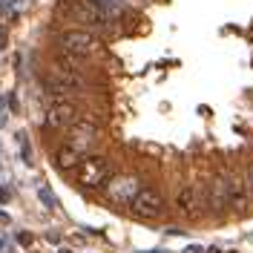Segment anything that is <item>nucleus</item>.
<instances>
[{
  "label": "nucleus",
  "mask_w": 253,
  "mask_h": 253,
  "mask_svg": "<svg viewBox=\"0 0 253 253\" xmlns=\"http://www.w3.org/2000/svg\"><path fill=\"white\" fill-rule=\"evenodd\" d=\"M61 12L69 15L75 23H84L86 29H101L107 32L115 23V15H110L104 6H98L95 0H63Z\"/></svg>",
  "instance_id": "obj_1"
},
{
  "label": "nucleus",
  "mask_w": 253,
  "mask_h": 253,
  "mask_svg": "<svg viewBox=\"0 0 253 253\" xmlns=\"http://www.w3.org/2000/svg\"><path fill=\"white\" fill-rule=\"evenodd\" d=\"M43 86L52 95V101H69L72 95H78L84 89V75L81 72H69V69L58 66V63H52V69L43 78Z\"/></svg>",
  "instance_id": "obj_2"
},
{
  "label": "nucleus",
  "mask_w": 253,
  "mask_h": 253,
  "mask_svg": "<svg viewBox=\"0 0 253 253\" xmlns=\"http://www.w3.org/2000/svg\"><path fill=\"white\" fill-rule=\"evenodd\" d=\"M110 178H112V164L104 156H84L81 164L75 167V181L86 190L107 187Z\"/></svg>",
  "instance_id": "obj_3"
},
{
  "label": "nucleus",
  "mask_w": 253,
  "mask_h": 253,
  "mask_svg": "<svg viewBox=\"0 0 253 253\" xmlns=\"http://www.w3.org/2000/svg\"><path fill=\"white\" fill-rule=\"evenodd\" d=\"M58 49L81 55V58H89L101 49V41L92 35V29H63L58 35Z\"/></svg>",
  "instance_id": "obj_4"
},
{
  "label": "nucleus",
  "mask_w": 253,
  "mask_h": 253,
  "mask_svg": "<svg viewBox=\"0 0 253 253\" xmlns=\"http://www.w3.org/2000/svg\"><path fill=\"white\" fill-rule=\"evenodd\" d=\"M138 190H141V181L135 175H115V178L107 181L104 193L115 205H132V199L138 196Z\"/></svg>",
  "instance_id": "obj_5"
},
{
  "label": "nucleus",
  "mask_w": 253,
  "mask_h": 253,
  "mask_svg": "<svg viewBox=\"0 0 253 253\" xmlns=\"http://www.w3.org/2000/svg\"><path fill=\"white\" fill-rule=\"evenodd\" d=\"M129 207H132V213H135V216H141V219H158V216L164 213V199H161V193H158V190L141 187Z\"/></svg>",
  "instance_id": "obj_6"
},
{
  "label": "nucleus",
  "mask_w": 253,
  "mask_h": 253,
  "mask_svg": "<svg viewBox=\"0 0 253 253\" xmlns=\"http://www.w3.org/2000/svg\"><path fill=\"white\" fill-rule=\"evenodd\" d=\"M75 104L72 101H52L46 107V115H43V124L52 126V129H63V126H72L78 118H75Z\"/></svg>",
  "instance_id": "obj_7"
},
{
  "label": "nucleus",
  "mask_w": 253,
  "mask_h": 253,
  "mask_svg": "<svg viewBox=\"0 0 253 253\" xmlns=\"http://www.w3.org/2000/svg\"><path fill=\"white\" fill-rule=\"evenodd\" d=\"M95 138H98V124L89 121V118H81V121H75V124L69 126V138H66V144H72L78 153H86V150L95 144Z\"/></svg>",
  "instance_id": "obj_8"
},
{
  "label": "nucleus",
  "mask_w": 253,
  "mask_h": 253,
  "mask_svg": "<svg viewBox=\"0 0 253 253\" xmlns=\"http://www.w3.org/2000/svg\"><path fill=\"white\" fill-rule=\"evenodd\" d=\"M227 199L233 210H248L251 205V190H248V178H239V175H227Z\"/></svg>",
  "instance_id": "obj_9"
},
{
  "label": "nucleus",
  "mask_w": 253,
  "mask_h": 253,
  "mask_svg": "<svg viewBox=\"0 0 253 253\" xmlns=\"http://www.w3.org/2000/svg\"><path fill=\"white\" fill-rule=\"evenodd\" d=\"M207 207L213 213H221L224 207H230V199H227V178L224 175H216L210 184H207Z\"/></svg>",
  "instance_id": "obj_10"
},
{
  "label": "nucleus",
  "mask_w": 253,
  "mask_h": 253,
  "mask_svg": "<svg viewBox=\"0 0 253 253\" xmlns=\"http://www.w3.org/2000/svg\"><path fill=\"white\" fill-rule=\"evenodd\" d=\"M175 207H178L184 216H196V207H199V190L193 187V184L178 187V193H175Z\"/></svg>",
  "instance_id": "obj_11"
},
{
  "label": "nucleus",
  "mask_w": 253,
  "mask_h": 253,
  "mask_svg": "<svg viewBox=\"0 0 253 253\" xmlns=\"http://www.w3.org/2000/svg\"><path fill=\"white\" fill-rule=\"evenodd\" d=\"M81 158H84V153H78L72 144H61L55 150V167L58 170H75L81 164Z\"/></svg>",
  "instance_id": "obj_12"
},
{
  "label": "nucleus",
  "mask_w": 253,
  "mask_h": 253,
  "mask_svg": "<svg viewBox=\"0 0 253 253\" xmlns=\"http://www.w3.org/2000/svg\"><path fill=\"white\" fill-rule=\"evenodd\" d=\"M55 63H58V66H63V69H69V72H81V75H84L86 58H81V55H72V52H63V49H58Z\"/></svg>",
  "instance_id": "obj_13"
},
{
  "label": "nucleus",
  "mask_w": 253,
  "mask_h": 253,
  "mask_svg": "<svg viewBox=\"0 0 253 253\" xmlns=\"http://www.w3.org/2000/svg\"><path fill=\"white\" fill-rule=\"evenodd\" d=\"M95 3H98V6H104V9H107L110 15H115V17L124 12V0H95Z\"/></svg>",
  "instance_id": "obj_14"
},
{
  "label": "nucleus",
  "mask_w": 253,
  "mask_h": 253,
  "mask_svg": "<svg viewBox=\"0 0 253 253\" xmlns=\"http://www.w3.org/2000/svg\"><path fill=\"white\" fill-rule=\"evenodd\" d=\"M38 196H41V202H43L49 210H55V196H52V190H49V187H41V190H38Z\"/></svg>",
  "instance_id": "obj_15"
},
{
  "label": "nucleus",
  "mask_w": 253,
  "mask_h": 253,
  "mask_svg": "<svg viewBox=\"0 0 253 253\" xmlns=\"http://www.w3.org/2000/svg\"><path fill=\"white\" fill-rule=\"evenodd\" d=\"M245 178H248V190H251V199H253V164L248 167V175Z\"/></svg>",
  "instance_id": "obj_16"
},
{
  "label": "nucleus",
  "mask_w": 253,
  "mask_h": 253,
  "mask_svg": "<svg viewBox=\"0 0 253 253\" xmlns=\"http://www.w3.org/2000/svg\"><path fill=\"white\" fill-rule=\"evenodd\" d=\"M187 253H202V248H196V245H193V248H187Z\"/></svg>",
  "instance_id": "obj_17"
},
{
  "label": "nucleus",
  "mask_w": 253,
  "mask_h": 253,
  "mask_svg": "<svg viewBox=\"0 0 253 253\" xmlns=\"http://www.w3.org/2000/svg\"><path fill=\"white\" fill-rule=\"evenodd\" d=\"M0 126H3V112H0Z\"/></svg>",
  "instance_id": "obj_18"
},
{
  "label": "nucleus",
  "mask_w": 253,
  "mask_h": 253,
  "mask_svg": "<svg viewBox=\"0 0 253 253\" xmlns=\"http://www.w3.org/2000/svg\"><path fill=\"white\" fill-rule=\"evenodd\" d=\"M58 253H72V251H58Z\"/></svg>",
  "instance_id": "obj_19"
},
{
  "label": "nucleus",
  "mask_w": 253,
  "mask_h": 253,
  "mask_svg": "<svg viewBox=\"0 0 253 253\" xmlns=\"http://www.w3.org/2000/svg\"><path fill=\"white\" fill-rule=\"evenodd\" d=\"M0 248H3V242H0Z\"/></svg>",
  "instance_id": "obj_20"
}]
</instances>
